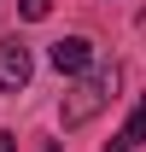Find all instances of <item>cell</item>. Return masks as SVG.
<instances>
[{"mask_svg":"<svg viewBox=\"0 0 146 152\" xmlns=\"http://www.w3.org/2000/svg\"><path fill=\"white\" fill-rule=\"evenodd\" d=\"M117 82H123V64H88V70H82V82L58 99V123H64V129L93 123V117L117 99Z\"/></svg>","mask_w":146,"mask_h":152,"instance_id":"obj_1","label":"cell"},{"mask_svg":"<svg viewBox=\"0 0 146 152\" xmlns=\"http://www.w3.org/2000/svg\"><path fill=\"white\" fill-rule=\"evenodd\" d=\"M47 64H53L58 76H82L93 64V41L88 35H64V41H53V47H47Z\"/></svg>","mask_w":146,"mask_h":152,"instance_id":"obj_2","label":"cell"},{"mask_svg":"<svg viewBox=\"0 0 146 152\" xmlns=\"http://www.w3.org/2000/svg\"><path fill=\"white\" fill-rule=\"evenodd\" d=\"M29 70H35V64H29V47H23L18 35H6L0 41V88H6V94L29 88Z\"/></svg>","mask_w":146,"mask_h":152,"instance_id":"obj_3","label":"cell"},{"mask_svg":"<svg viewBox=\"0 0 146 152\" xmlns=\"http://www.w3.org/2000/svg\"><path fill=\"white\" fill-rule=\"evenodd\" d=\"M140 140H146V94H140V105L128 111V123L117 129V140H105V152H134Z\"/></svg>","mask_w":146,"mask_h":152,"instance_id":"obj_4","label":"cell"},{"mask_svg":"<svg viewBox=\"0 0 146 152\" xmlns=\"http://www.w3.org/2000/svg\"><path fill=\"white\" fill-rule=\"evenodd\" d=\"M18 12H23V18H29V23H41V18H47V12H53V0H18Z\"/></svg>","mask_w":146,"mask_h":152,"instance_id":"obj_5","label":"cell"},{"mask_svg":"<svg viewBox=\"0 0 146 152\" xmlns=\"http://www.w3.org/2000/svg\"><path fill=\"white\" fill-rule=\"evenodd\" d=\"M0 152H18V140H12V134H6V129H0Z\"/></svg>","mask_w":146,"mask_h":152,"instance_id":"obj_6","label":"cell"},{"mask_svg":"<svg viewBox=\"0 0 146 152\" xmlns=\"http://www.w3.org/2000/svg\"><path fill=\"white\" fill-rule=\"evenodd\" d=\"M41 152H58V140H47V146H41Z\"/></svg>","mask_w":146,"mask_h":152,"instance_id":"obj_7","label":"cell"}]
</instances>
